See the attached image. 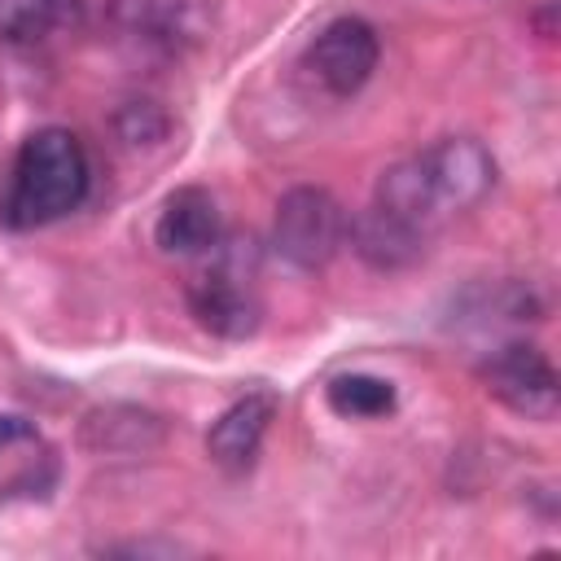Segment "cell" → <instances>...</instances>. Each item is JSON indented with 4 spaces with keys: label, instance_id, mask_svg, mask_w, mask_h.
<instances>
[{
    "label": "cell",
    "instance_id": "4fadbf2b",
    "mask_svg": "<svg viewBox=\"0 0 561 561\" xmlns=\"http://www.w3.org/2000/svg\"><path fill=\"white\" fill-rule=\"evenodd\" d=\"M324 399L346 421H377V416H390L394 403H399L394 381L373 377V373H342V377H333Z\"/></svg>",
    "mask_w": 561,
    "mask_h": 561
},
{
    "label": "cell",
    "instance_id": "ba28073f",
    "mask_svg": "<svg viewBox=\"0 0 561 561\" xmlns=\"http://www.w3.org/2000/svg\"><path fill=\"white\" fill-rule=\"evenodd\" d=\"M114 22L145 48L184 53L210 26L206 0H114Z\"/></svg>",
    "mask_w": 561,
    "mask_h": 561
},
{
    "label": "cell",
    "instance_id": "30bf717a",
    "mask_svg": "<svg viewBox=\"0 0 561 561\" xmlns=\"http://www.w3.org/2000/svg\"><path fill=\"white\" fill-rule=\"evenodd\" d=\"M153 241L167 254H206L224 241V224H219V206L202 184H184L175 188L158 219H153Z\"/></svg>",
    "mask_w": 561,
    "mask_h": 561
},
{
    "label": "cell",
    "instance_id": "8fae6325",
    "mask_svg": "<svg viewBox=\"0 0 561 561\" xmlns=\"http://www.w3.org/2000/svg\"><path fill=\"white\" fill-rule=\"evenodd\" d=\"M162 438H167L162 416L149 408H136V403L92 408L79 425L83 451H96V456H140V451H153Z\"/></svg>",
    "mask_w": 561,
    "mask_h": 561
},
{
    "label": "cell",
    "instance_id": "52a82bcc",
    "mask_svg": "<svg viewBox=\"0 0 561 561\" xmlns=\"http://www.w3.org/2000/svg\"><path fill=\"white\" fill-rule=\"evenodd\" d=\"M346 241L373 272H408V267H416L425 259L430 228H421V224L368 202L359 215L346 219Z\"/></svg>",
    "mask_w": 561,
    "mask_h": 561
},
{
    "label": "cell",
    "instance_id": "9c48e42d",
    "mask_svg": "<svg viewBox=\"0 0 561 561\" xmlns=\"http://www.w3.org/2000/svg\"><path fill=\"white\" fill-rule=\"evenodd\" d=\"M276 416V394L272 390H245L241 399H232L206 430V456L228 469V473H245L259 460V447L267 438V425Z\"/></svg>",
    "mask_w": 561,
    "mask_h": 561
},
{
    "label": "cell",
    "instance_id": "3957f363",
    "mask_svg": "<svg viewBox=\"0 0 561 561\" xmlns=\"http://www.w3.org/2000/svg\"><path fill=\"white\" fill-rule=\"evenodd\" d=\"M215 267L188 285V311L215 337H250L259 329V298H254V254L241 245H215Z\"/></svg>",
    "mask_w": 561,
    "mask_h": 561
},
{
    "label": "cell",
    "instance_id": "7a4b0ae2",
    "mask_svg": "<svg viewBox=\"0 0 561 561\" xmlns=\"http://www.w3.org/2000/svg\"><path fill=\"white\" fill-rule=\"evenodd\" d=\"M346 210L320 184H298L276 202L272 250L298 272H320L346 245Z\"/></svg>",
    "mask_w": 561,
    "mask_h": 561
},
{
    "label": "cell",
    "instance_id": "9a60e30c",
    "mask_svg": "<svg viewBox=\"0 0 561 561\" xmlns=\"http://www.w3.org/2000/svg\"><path fill=\"white\" fill-rule=\"evenodd\" d=\"M35 438V425L22 421V416H0V447L9 443H31Z\"/></svg>",
    "mask_w": 561,
    "mask_h": 561
},
{
    "label": "cell",
    "instance_id": "277c9868",
    "mask_svg": "<svg viewBox=\"0 0 561 561\" xmlns=\"http://www.w3.org/2000/svg\"><path fill=\"white\" fill-rule=\"evenodd\" d=\"M416 167H421V180H425L438 215L478 206L495 188V175H500L495 153L482 140H473V136H443V140H434L425 153H416Z\"/></svg>",
    "mask_w": 561,
    "mask_h": 561
},
{
    "label": "cell",
    "instance_id": "7c38bea8",
    "mask_svg": "<svg viewBox=\"0 0 561 561\" xmlns=\"http://www.w3.org/2000/svg\"><path fill=\"white\" fill-rule=\"evenodd\" d=\"M83 0H0V39L4 44H44L79 26Z\"/></svg>",
    "mask_w": 561,
    "mask_h": 561
},
{
    "label": "cell",
    "instance_id": "5bb4252c",
    "mask_svg": "<svg viewBox=\"0 0 561 561\" xmlns=\"http://www.w3.org/2000/svg\"><path fill=\"white\" fill-rule=\"evenodd\" d=\"M105 552H127V557H175L184 552L180 543H153V539H140V543H110Z\"/></svg>",
    "mask_w": 561,
    "mask_h": 561
},
{
    "label": "cell",
    "instance_id": "6da1fadb",
    "mask_svg": "<svg viewBox=\"0 0 561 561\" xmlns=\"http://www.w3.org/2000/svg\"><path fill=\"white\" fill-rule=\"evenodd\" d=\"M88 184H92V162H88L83 140L66 127H39L22 140L13 158L0 219L9 228L57 224L83 206Z\"/></svg>",
    "mask_w": 561,
    "mask_h": 561
},
{
    "label": "cell",
    "instance_id": "5b68a950",
    "mask_svg": "<svg viewBox=\"0 0 561 561\" xmlns=\"http://www.w3.org/2000/svg\"><path fill=\"white\" fill-rule=\"evenodd\" d=\"M381 61V39L364 18H333L316 31V39L302 53L307 75L329 96H355Z\"/></svg>",
    "mask_w": 561,
    "mask_h": 561
},
{
    "label": "cell",
    "instance_id": "8992f818",
    "mask_svg": "<svg viewBox=\"0 0 561 561\" xmlns=\"http://www.w3.org/2000/svg\"><path fill=\"white\" fill-rule=\"evenodd\" d=\"M482 386L486 394H495L508 412L526 416V421H552L561 386H557V368L552 359L535 346V342H508L495 355L482 359Z\"/></svg>",
    "mask_w": 561,
    "mask_h": 561
}]
</instances>
